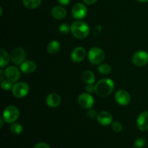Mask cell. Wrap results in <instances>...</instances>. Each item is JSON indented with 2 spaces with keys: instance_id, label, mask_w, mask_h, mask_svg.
<instances>
[{
  "instance_id": "obj_12",
  "label": "cell",
  "mask_w": 148,
  "mask_h": 148,
  "mask_svg": "<svg viewBox=\"0 0 148 148\" xmlns=\"http://www.w3.org/2000/svg\"><path fill=\"white\" fill-rule=\"evenodd\" d=\"M137 127L141 132L148 131V111L142 112L137 119Z\"/></svg>"
},
{
  "instance_id": "obj_18",
  "label": "cell",
  "mask_w": 148,
  "mask_h": 148,
  "mask_svg": "<svg viewBox=\"0 0 148 148\" xmlns=\"http://www.w3.org/2000/svg\"><path fill=\"white\" fill-rule=\"evenodd\" d=\"M82 79L85 83L87 85L88 84H93L95 80V76L92 72L90 70L84 71L82 74Z\"/></svg>"
},
{
  "instance_id": "obj_21",
  "label": "cell",
  "mask_w": 148,
  "mask_h": 148,
  "mask_svg": "<svg viewBox=\"0 0 148 148\" xmlns=\"http://www.w3.org/2000/svg\"><path fill=\"white\" fill-rule=\"evenodd\" d=\"M42 0H23V3L26 8L33 10L38 7L41 4Z\"/></svg>"
},
{
  "instance_id": "obj_7",
  "label": "cell",
  "mask_w": 148,
  "mask_h": 148,
  "mask_svg": "<svg viewBox=\"0 0 148 148\" xmlns=\"http://www.w3.org/2000/svg\"><path fill=\"white\" fill-rule=\"evenodd\" d=\"M11 60L14 64L20 65L25 61L26 53L25 51L21 47H17L12 51L10 53Z\"/></svg>"
},
{
  "instance_id": "obj_34",
  "label": "cell",
  "mask_w": 148,
  "mask_h": 148,
  "mask_svg": "<svg viewBox=\"0 0 148 148\" xmlns=\"http://www.w3.org/2000/svg\"><path fill=\"white\" fill-rule=\"evenodd\" d=\"M4 77H6L5 72H4V71H3V69H0V79H1V80H3Z\"/></svg>"
},
{
  "instance_id": "obj_30",
  "label": "cell",
  "mask_w": 148,
  "mask_h": 148,
  "mask_svg": "<svg viewBox=\"0 0 148 148\" xmlns=\"http://www.w3.org/2000/svg\"><path fill=\"white\" fill-rule=\"evenodd\" d=\"M85 90L88 93H92L95 92V85H93V84H88L85 87Z\"/></svg>"
},
{
  "instance_id": "obj_26",
  "label": "cell",
  "mask_w": 148,
  "mask_h": 148,
  "mask_svg": "<svg viewBox=\"0 0 148 148\" xmlns=\"http://www.w3.org/2000/svg\"><path fill=\"white\" fill-rule=\"evenodd\" d=\"M134 145L136 148H143L146 145V140L143 137H139L134 141Z\"/></svg>"
},
{
  "instance_id": "obj_10",
  "label": "cell",
  "mask_w": 148,
  "mask_h": 148,
  "mask_svg": "<svg viewBox=\"0 0 148 148\" xmlns=\"http://www.w3.org/2000/svg\"><path fill=\"white\" fill-rule=\"evenodd\" d=\"M115 100L119 105L127 106L131 101V97L125 90H119L115 94Z\"/></svg>"
},
{
  "instance_id": "obj_22",
  "label": "cell",
  "mask_w": 148,
  "mask_h": 148,
  "mask_svg": "<svg viewBox=\"0 0 148 148\" xmlns=\"http://www.w3.org/2000/svg\"><path fill=\"white\" fill-rule=\"evenodd\" d=\"M10 130L12 134H16V135H18V134H21L23 131V127L22 126V124H20V123H12V125L10 126Z\"/></svg>"
},
{
  "instance_id": "obj_3",
  "label": "cell",
  "mask_w": 148,
  "mask_h": 148,
  "mask_svg": "<svg viewBox=\"0 0 148 148\" xmlns=\"http://www.w3.org/2000/svg\"><path fill=\"white\" fill-rule=\"evenodd\" d=\"M20 116V111L18 108L14 106H10L4 109L3 112L2 119L4 122L7 124H12L14 123Z\"/></svg>"
},
{
  "instance_id": "obj_33",
  "label": "cell",
  "mask_w": 148,
  "mask_h": 148,
  "mask_svg": "<svg viewBox=\"0 0 148 148\" xmlns=\"http://www.w3.org/2000/svg\"><path fill=\"white\" fill-rule=\"evenodd\" d=\"M84 1V3L86 4H88V5H90V4H94V3L96 2L98 0H82Z\"/></svg>"
},
{
  "instance_id": "obj_15",
  "label": "cell",
  "mask_w": 148,
  "mask_h": 148,
  "mask_svg": "<svg viewBox=\"0 0 148 148\" xmlns=\"http://www.w3.org/2000/svg\"><path fill=\"white\" fill-rule=\"evenodd\" d=\"M37 65L36 62L32 60L25 61L20 64V70L24 74H30L36 70Z\"/></svg>"
},
{
  "instance_id": "obj_14",
  "label": "cell",
  "mask_w": 148,
  "mask_h": 148,
  "mask_svg": "<svg viewBox=\"0 0 148 148\" xmlns=\"http://www.w3.org/2000/svg\"><path fill=\"white\" fill-rule=\"evenodd\" d=\"M98 124L102 126H108L113 122V116L108 111H101L96 117Z\"/></svg>"
},
{
  "instance_id": "obj_5",
  "label": "cell",
  "mask_w": 148,
  "mask_h": 148,
  "mask_svg": "<svg viewBox=\"0 0 148 148\" xmlns=\"http://www.w3.org/2000/svg\"><path fill=\"white\" fill-rule=\"evenodd\" d=\"M30 88L26 82H20L14 84L12 89V92L14 96L17 98H22L25 97L28 94Z\"/></svg>"
},
{
  "instance_id": "obj_6",
  "label": "cell",
  "mask_w": 148,
  "mask_h": 148,
  "mask_svg": "<svg viewBox=\"0 0 148 148\" xmlns=\"http://www.w3.org/2000/svg\"><path fill=\"white\" fill-rule=\"evenodd\" d=\"M132 62L139 67L145 66L148 64V53L145 51H137L133 54Z\"/></svg>"
},
{
  "instance_id": "obj_29",
  "label": "cell",
  "mask_w": 148,
  "mask_h": 148,
  "mask_svg": "<svg viewBox=\"0 0 148 148\" xmlns=\"http://www.w3.org/2000/svg\"><path fill=\"white\" fill-rule=\"evenodd\" d=\"M101 30H102V25H97L96 26H95L92 30V35L94 36H97L101 33Z\"/></svg>"
},
{
  "instance_id": "obj_11",
  "label": "cell",
  "mask_w": 148,
  "mask_h": 148,
  "mask_svg": "<svg viewBox=\"0 0 148 148\" xmlns=\"http://www.w3.org/2000/svg\"><path fill=\"white\" fill-rule=\"evenodd\" d=\"M86 50L83 47H76L71 53V59L75 63H79L83 61L86 57Z\"/></svg>"
},
{
  "instance_id": "obj_25",
  "label": "cell",
  "mask_w": 148,
  "mask_h": 148,
  "mask_svg": "<svg viewBox=\"0 0 148 148\" xmlns=\"http://www.w3.org/2000/svg\"><path fill=\"white\" fill-rule=\"evenodd\" d=\"M59 31L62 34L66 35L69 33V31H71V27H69V25L66 24V23H62L59 26Z\"/></svg>"
},
{
  "instance_id": "obj_27",
  "label": "cell",
  "mask_w": 148,
  "mask_h": 148,
  "mask_svg": "<svg viewBox=\"0 0 148 148\" xmlns=\"http://www.w3.org/2000/svg\"><path fill=\"white\" fill-rule=\"evenodd\" d=\"M122 124L120 122H119V121H114L112 124V130H114V132H121L122 131Z\"/></svg>"
},
{
  "instance_id": "obj_24",
  "label": "cell",
  "mask_w": 148,
  "mask_h": 148,
  "mask_svg": "<svg viewBox=\"0 0 148 148\" xmlns=\"http://www.w3.org/2000/svg\"><path fill=\"white\" fill-rule=\"evenodd\" d=\"M12 82L10 79H3L1 82V88L4 90H10V89H12Z\"/></svg>"
},
{
  "instance_id": "obj_17",
  "label": "cell",
  "mask_w": 148,
  "mask_h": 148,
  "mask_svg": "<svg viewBox=\"0 0 148 148\" xmlns=\"http://www.w3.org/2000/svg\"><path fill=\"white\" fill-rule=\"evenodd\" d=\"M51 14L55 19L62 20L66 16V10L62 6H56L51 10Z\"/></svg>"
},
{
  "instance_id": "obj_8",
  "label": "cell",
  "mask_w": 148,
  "mask_h": 148,
  "mask_svg": "<svg viewBox=\"0 0 148 148\" xmlns=\"http://www.w3.org/2000/svg\"><path fill=\"white\" fill-rule=\"evenodd\" d=\"M78 103L79 106L84 109H90L94 105V98L90 93L84 92L78 97Z\"/></svg>"
},
{
  "instance_id": "obj_19",
  "label": "cell",
  "mask_w": 148,
  "mask_h": 148,
  "mask_svg": "<svg viewBox=\"0 0 148 148\" xmlns=\"http://www.w3.org/2000/svg\"><path fill=\"white\" fill-rule=\"evenodd\" d=\"M10 59V55L3 49H0V66L1 69L8 64Z\"/></svg>"
},
{
  "instance_id": "obj_9",
  "label": "cell",
  "mask_w": 148,
  "mask_h": 148,
  "mask_svg": "<svg viewBox=\"0 0 148 148\" xmlns=\"http://www.w3.org/2000/svg\"><path fill=\"white\" fill-rule=\"evenodd\" d=\"M88 13V9L85 4L82 3H77L72 7V14L74 18L77 20H82Z\"/></svg>"
},
{
  "instance_id": "obj_32",
  "label": "cell",
  "mask_w": 148,
  "mask_h": 148,
  "mask_svg": "<svg viewBox=\"0 0 148 148\" xmlns=\"http://www.w3.org/2000/svg\"><path fill=\"white\" fill-rule=\"evenodd\" d=\"M58 2L60 4L64 6H66L69 4V3L70 2V0H57Z\"/></svg>"
},
{
  "instance_id": "obj_35",
  "label": "cell",
  "mask_w": 148,
  "mask_h": 148,
  "mask_svg": "<svg viewBox=\"0 0 148 148\" xmlns=\"http://www.w3.org/2000/svg\"><path fill=\"white\" fill-rule=\"evenodd\" d=\"M4 119L2 118L0 119V123H1V125H0V128H2L3 125H4Z\"/></svg>"
},
{
  "instance_id": "obj_28",
  "label": "cell",
  "mask_w": 148,
  "mask_h": 148,
  "mask_svg": "<svg viewBox=\"0 0 148 148\" xmlns=\"http://www.w3.org/2000/svg\"><path fill=\"white\" fill-rule=\"evenodd\" d=\"M97 115H98V114H97L96 111L94 109H91V108L88 109V112H87V116L90 119H93L96 118Z\"/></svg>"
},
{
  "instance_id": "obj_37",
  "label": "cell",
  "mask_w": 148,
  "mask_h": 148,
  "mask_svg": "<svg viewBox=\"0 0 148 148\" xmlns=\"http://www.w3.org/2000/svg\"><path fill=\"white\" fill-rule=\"evenodd\" d=\"M2 15V8L0 7V16Z\"/></svg>"
},
{
  "instance_id": "obj_23",
  "label": "cell",
  "mask_w": 148,
  "mask_h": 148,
  "mask_svg": "<svg viewBox=\"0 0 148 148\" xmlns=\"http://www.w3.org/2000/svg\"><path fill=\"white\" fill-rule=\"evenodd\" d=\"M98 71L101 75H108L111 72V66L108 64H101L98 66Z\"/></svg>"
},
{
  "instance_id": "obj_20",
  "label": "cell",
  "mask_w": 148,
  "mask_h": 148,
  "mask_svg": "<svg viewBox=\"0 0 148 148\" xmlns=\"http://www.w3.org/2000/svg\"><path fill=\"white\" fill-rule=\"evenodd\" d=\"M47 51L51 54H54L56 53L60 49V43L57 40H51L49 42L47 45Z\"/></svg>"
},
{
  "instance_id": "obj_2",
  "label": "cell",
  "mask_w": 148,
  "mask_h": 148,
  "mask_svg": "<svg viewBox=\"0 0 148 148\" xmlns=\"http://www.w3.org/2000/svg\"><path fill=\"white\" fill-rule=\"evenodd\" d=\"M70 27L72 34L78 39L85 38L88 37L90 32L89 25L82 20H77L74 22Z\"/></svg>"
},
{
  "instance_id": "obj_31",
  "label": "cell",
  "mask_w": 148,
  "mask_h": 148,
  "mask_svg": "<svg viewBox=\"0 0 148 148\" xmlns=\"http://www.w3.org/2000/svg\"><path fill=\"white\" fill-rule=\"evenodd\" d=\"M33 148H51V147L45 143H39L36 144Z\"/></svg>"
},
{
  "instance_id": "obj_1",
  "label": "cell",
  "mask_w": 148,
  "mask_h": 148,
  "mask_svg": "<svg viewBox=\"0 0 148 148\" xmlns=\"http://www.w3.org/2000/svg\"><path fill=\"white\" fill-rule=\"evenodd\" d=\"M114 89V82L110 78H104L98 81L95 85V92L100 97H107Z\"/></svg>"
},
{
  "instance_id": "obj_13",
  "label": "cell",
  "mask_w": 148,
  "mask_h": 148,
  "mask_svg": "<svg viewBox=\"0 0 148 148\" xmlns=\"http://www.w3.org/2000/svg\"><path fill=\"white\" fill-rule=\"evenodd\" d=\"M6 77L12 82H15L20 79V72L16 66H10L5 69Z\"/></svg>"
},
{
  "instance_id": "obj_4",
  "label": "cell",
  "mask_w": 148,
  "mask_h": 148,
  "mask_svg": "<svg viewBox=\"0 0 148 148\" xmlns=\"http://www.w3.org/2000/svg\"><path fill=\"white\" fill-rule=\"evenodd\" d=\"M90 62L93 64H101L105 59V53L98 47H93L90 49L88 53Z\"/></svg>"
},
{
  "instance_id": "obj_36",
  "label": "cell",
  "mask_w": 148,
  "mask_h": 148,
  "mask_svg": "<svg viewBox=\"0 0 148 148\" xmlns=\"http://www.w3.org/2000/svg\"><path fill=\"white\" fill-rule=\"evenodd\" d=\"M137 1H140V2H147L148 0H137Z\"/></svg>"
},
{
  "instance_id": "obj_16",
  "label": "cell",
  "mask_w": 148,
  "mask_h": 148,
  "mask_svg": "<svg viewBox=\"0 0 148 148\" xmlns=\"http://www.w3.org/2000/svg\"><path fill=\"white\" fill-rule=\"evenodd\" d=\"M46 104L51 108H56L61 103V97L59 94L52 92L49 94L46 100Z\"/></svg>"
}]
</instances>
